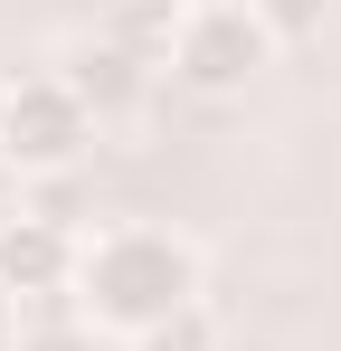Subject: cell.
<instances>
[{"label": "cell", "mask_w": 341, "mask_h": 351, "mask_svg": "<svg viewBox=\"0 0 341 351\" xmlns=\"http://www.w3.org/2000/svg\"><path fill=\"white\" fill-rule=\"evenodd\" d=\"M180 304H199V247H190V237L142 228V219L86 237V256H76V313H86L95 332L142 342V332L170 323Z\"/></svg>", "instance_id": "obj_1"}, {"label": "cell", "mask_w": 341, "mask_h": 351, "mask_svg": "<svg viewBox=\"0 0 341 351\" xmlns=\"http://www.w3.org/2000/svg\"><path fill=\"white\" fill-rule=\"evenodd\" d=\"M266 58H275V38H266V19H256L247 0H199V10H180L170 76H180L190 95H247Z\"/></svg>", "instance_id": "obj_2"}, {"label": "cell", "mask_w": 341, "mask_h": 351, "mask_svg": "<svg viewBox=\"0 0 341 351\" xmlns=\"http://www.w3.org/2000/svg\"><path fill=\"white\" fill-rule=\"evenodd\" d=\"M86 143H95V114L76 105L66 76H10V95H0V162L10 171H38V180L76 171Z\"/></svg>", "instance_id": "obj_3"}, {"label": "cell", "mask_w": 341, "mask_h": 351, "mask_svg": "<svg viewBox=\"0 0 341 351\" xmlns=\"http://www.w3.org/2000/svg\"><path fill=\"white\" fill-rule=\"evenodd\" d=\"M76 237L57 219H0V294H66L76 285Z\"/></svg>", "instance_id": "obj_4"}, {"label": "cell", "mask_w": 341, "mask_h": 351, "mask_svg": "<svg viewBox=\"0 0 341 351\" xmlns=\"http://www.w3.org/2000/svg\"><path fill=\"white\" fill-rule=\"evenodd\" d=\"M57 76L76 86V105H86V114H95V123H114V114H133V105L152 95V66H142V58H123L114 38H86V48H76V58L57 66Z\"/></svg>", "instance_id": "obj_5"}, {"label": "cell", "mask_w": 341, "mask_h": 351, "mask_svg": "<svg viewBox=\"0 0 341 351\" xmlns=\"http://www.w3.org/2000/svg\"><path fill=\"white\" fill-rule=\"evenodd\" d=\"M105 38L123 48V58H142V66H170V38H180V10H170V0H123Z\"/></svg>", "instance_id": "obj_6"}, {"label": "cell", "mask_w": 341, "mask_h": 351, "mask_svg": "<svg viewBox=\"0 0 341 351\" xmlns=\"http://www.w3.org/2000/svg\"><path fill=\"white\" fill-rule=\"evenodd\" d=\"M133 351H218V323H209V304H180L170 323H152Z\"/></svg>", "instance_id": "obj_7"}, {"label": "cell", "mask_w": 341, "mask_h": 351, "mask_svg": "<svg viewBox=\"0 0 341 351\" xmlns=\"http://www.w3.org/2000/svg\"><path fill=\"white\" fill-rule=\"evenodd\" d=\"M247 10L266 19V38H275V48H294V38H313V29H323V10H332V0H247Z\"/></svg>", "instance_id": "obj_8"}, {"label": "cell", "mask_w": 341, "mask_h": 351, "mask_svg": "<svg viewBox=\"0 0 341 351\" xmlns=\"http://www.w3.org/2000/svg\"><path fill=\"white\" fill-rule=\"evenodd\" d=\"M95 342H105V332H95L86 313H48V323L19 332V351H95Z\"/></svg>", "instance_id": "obj_9"}, {"label": "cell", "mask_w": 341, "mask_h": 351, "mask_svg": "<svg viewBox=\"0 0 341 351\" xmlns=\"http://www.w3.org/2000/svg\"><path fill=\"white\" fill-rule=\"evenodd\" d=\"M0 95H10V76H0Z\"/></svg>", "instance_id": "obj_10"}]
</instances>
